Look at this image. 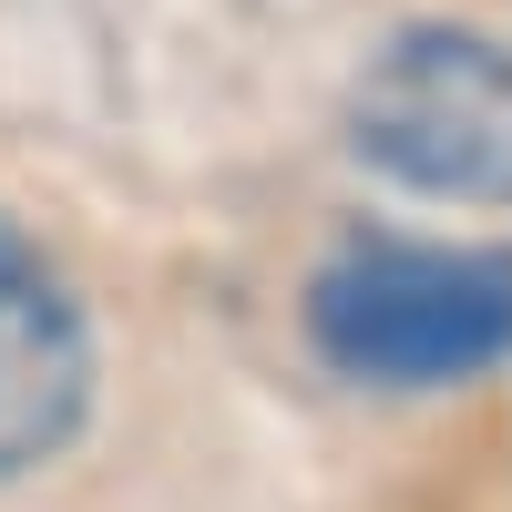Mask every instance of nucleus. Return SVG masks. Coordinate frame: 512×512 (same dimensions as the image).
<instances>
[{"label": "nucleus", "mask_w": 512, "mask_h": 512, "mask_svg": "<svg viewBox=\"0 0 512 512\" xmlns=\"http://www.w3.org/2000/svg\"><path fill=\"white\" fill-rule=\"evenodd\" d=\"M308 338L349 390L390 400L472 390L512 359V246L359 226L308 277Z\"/></svg>", "instance_id": "obj_1"}, {"label": "nucleus", "mask_w": 512, "mask_h": 512, "mask_svg": "<svg viewBox=\"0 0 512 512\" xmlns=\"http://www.w3.org/2000/svg\"><path fill=\"white\" fill-rule=\"evenodd\" d=\"M349 154L431 205H512V41L410 21L349 82Z\"/></svg>", "instance_id": "obj_2"}, {"label": "nucleus", "mask_w": 512, "mask_h": 512, "mask_svg": "<svg viewBox=\"0 0 512 512\" xmlns=\"http://www.w3.org/2000/svg\"><path fill=\"white\" fill-rule=\"evenodd\" d=\"M93 420V318L72 277L0 216V482L62 461Z\"/></svg>", "instance_id": "obj_3"}]
</instances>
